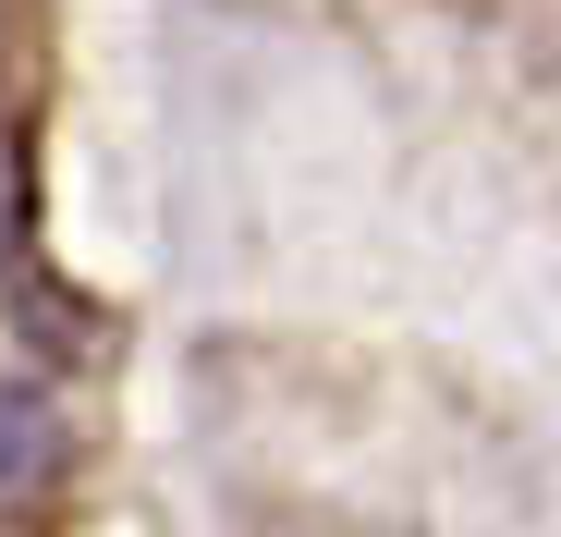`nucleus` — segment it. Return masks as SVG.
I'll list each match as a JSON object with an SVG mask.
<instances>
[{"label": "nucleus", "instance_id": "f257e3e1", "mask_svg": "<svg viewBox=\"0 0 561 537\" xmlns=\"http://www.w3.org/2000/svg\"><path fill=\"white\" fill-rule=\"evenodd\" d=\"M61 465H73V427H61V403H49L37 379H13V367H0V501H37Z\"/></svg>", "mask_w": 561, "mask_h": 537}]
</instances>
